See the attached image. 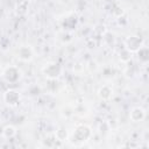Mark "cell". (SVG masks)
I'll use <instances>...</instances> for the list:
<instances>
[{"instance_id":"cell-1","label":"cell","mask_w":149,"mask_h":149,"mask_svg":"<svg viewBox=\"0 0 149 149\" xmlns=\"http://www.w3.org/2000/svg\"><path fill=\"white\" fill-rule=\"evenodd\" d=\"M44 73L47 77L49 78H57L59 74H61V66L56 63H51V64H48L45 68H44Z\"/></svg>"},{"instance_id":"cell-2","label":"cell","mask_w":149,"mask_h":149,"mask_svg":"<svg viewBox=\"0 0 149 149\" xmlns=\"http://www.w3.org/2000/svg\"><path fill=\"white\" fill-rule=\"evenodd\" d=\"M19 100H20V95H19L17 92L10 90V91H7V92L5 93V101H6L8 105L15 106V105L19 102Z\"/></svg>"},{"instance_id":"cell-3","label":"cell","mask_w":149,"mask_h":149,"mask_svg":"<svg viewBox=\"0 0 149 149\" xmlns=\"http://www.w3.org/2000/svg\"><path fill=\"white\" fill-rule=\"evenodd\" d=\"M126 44H127V48L130 51H136V50H139V48H141V41L136 36H130L127 40Z\"/></svg>"},{"instance_id":"cell-4","label":"cell","mask_w":149,"mask_h":149,"mask_svg":"<svg viewBox=\"0 0 149 149\" xmlns=\"http://www.w3.org/2000/svg\"><path fill=\"white\" fill-rule=\"evenodd\" d=\"M19 54V57L22 59V61H30L31 57H33V54H31V50L28 48V47H22L19 49L17 51Z\"/></svg>"},{"instance_id":"cell-5","label":"cell","mask_w":149,"mask_h":149,"mask_svg":"<svg viewBox=\"0 0 149 149\" xmlns=\"http://www.w3.org/2000/svg\"><path fill=\"white\" fill-rule=\"evenodd\" d=\"M144 116V111L142 108H134L130 113V118L134 120V121H139V120H142Z\"/></svg>"},{"instance_id":"cell-6","label":"cell","mask_w":149,"mask_h":149,"mask_svg":"<svg viewBox=\"0 0 149 149\" xmlns=\"http://www.w3.org/2000/svg\"><path fill=\"white\" fill-rule=\"evenodd\" d=\"M111 93H112L111 88L107 87V86H104V87L100 88V91H99V97H100L101 99H108V98L111 97Z\"/></svg>"},{"instance_id":"cell-7","label":"cell","mask_w":149,"mask_h":149,"mask_svg":"<svg viewBox=\"0 0 149 149\" xmlns=\"http://www.w3.org/2000/svg\"><path fill=\"white\" fill-rule=\"evenodd\" d=\"M56 136H57V139L58 140H64L65 137H66V132L64 130V129H58L57 130V133H56Z\"/></svg>"},{"instance_id":"cell-8","label":"cell","mask_w":149,"mask_h":149,"mask_svg":"<svg viewBox=\"0 0 149 149\" xmlns=\"http://www.w3.org/2000/svg\"><path fill=\"white\" fill-rule=\"evenodd\" d=\"M3 134H5L7 137H8V136H13V135L15 134V130H14L13 127H6L5 130H3Z\"/></svg>"},{"instance_id":"cell-9","label":"cell","mask_w":149,"mask_h":149,"mask_svg":"<svg viewBox=\"0 0 149 149\" xmlns=\"http://www.w3.org/2000/svg\"><path fill=\"white\" fill-rule=\"evenodd\" d=\"M62 1H66V0H62Z\"/></svg>"}]
</instances>
